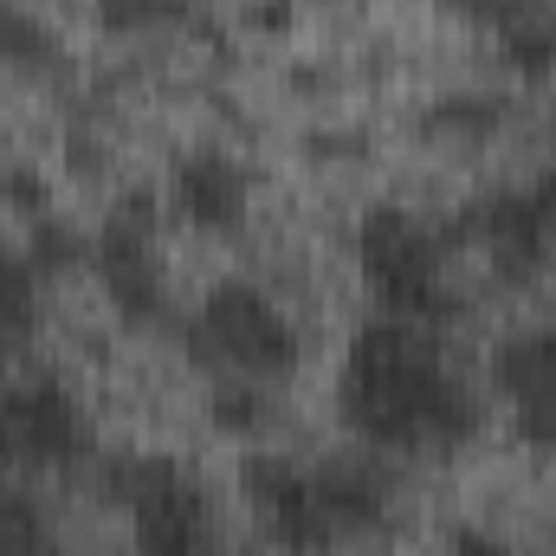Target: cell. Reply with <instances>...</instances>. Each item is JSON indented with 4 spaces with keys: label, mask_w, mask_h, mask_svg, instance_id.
<instances>
[{
    "label": "cell",
    "mask_w": 556,
    "mask_h": 556,
    "mask_svg": "<svg viewBox=\"0 0 556 556\" xmlns=\"http://www.w3.org/2000/svg\"><path fill=\"white\" fill-rule=\"evenodd\" d=\"M343 415L356 433L382 446H453L479 427L466 382L440 363L433 330L408 317H382L356 330V350L343 369Z\"/></svg>",
    "instance_id": "obj_1"
},
{
    "label": "cell",
    "mask_w": 556,
    "mask_h": 556,
    "mask_svg": "<svg viewBox=\"0 0 556 556\" xmlns=\"http://www.w3.org/2000/svg\"><path fill=\"white\" fill-rule=\"evenodd\" d=\"M356 253H363V273H369V285H376V298H382L389 317H408L420 330H440L459 311V298L440 278V240L427 233V220H415L408 207H369L363 227H356Z\"/></svg>",
    "instance_id": "obj_2"
},
{
    "label": "cell",
    "mask_w": 556,
    "mask_h": 556,
    "mask_svg": "<svg viewBox=\"0 0 556 556\" xmlns=\"http://www.w3.org/2000/svg\"><path fill=\"white\" fill-rule=\"evenodd\" d=\"M111 479H117V498H130V525H137L142 556L207 551V498L188 472H175L168 459H124Z\"/></svg>",
    "instance_id": "obj_3"
},
{
    "label": "cell",
    "mask_w": 556,
    "mask_h": 556,
    "mask_svg": "<svg viewBox=\"0 0 556 556\" xmlns=\"http://www.w3.org/2000/svg\"><path fill=\"white\" fill-rule=\"evenodd\" d=\"M201 330L214 337V356H220V376L240 369V376H285L291 356H298V337L285 324L266 291L253 285H220L201 311Z\"/></svg>",
    "instance_id": "obj_4"
},
{
    "label": "cell",
    "mask_w": 556,
    "mask_h": 556,
    "mask_svg": "<svg viewBox=\"0 0 556 556\" xmlns=\"http://www.w3.org/2000/svg\"><path fill=\"white\" fill-rule=\"evenodd\" d=\"M240 479H247V498L260 505L266 531H273L285 551H324V544H337V531H330V518H324V505H317V485H311V472H304L298 459H285V453H253V459L240 466Z\"/></svg>",
    "instance_id": "obj_5"
},
{
    "label": "cell",
    "mask_w": 556,
    "mask_h": 556,
    "mask_svg": "<svg viewBox=\"0 0 556 556\" xmlns=\"http://www.w3.org/2000/svg\"><path fill=\"white\" fill-rule=\"evenodd\" d=\"M98 273H104V285H111V298H117L124 317H142L149 324V317L168 311V285H162L155 247H149V220L124 214V207L98 233Z\"/></svg>",
    "instance_id": "obj_6"
},
{
    "label": "cell",
    "mask_w": 556,
    "mask_h": 556,
    "mask_svg": "<svg viewBox=\"0 0 556 556\" xmlns=\"http://www.w3.org/2000/svg\"><path fill=\"white\" fill-rule=\"evenodd\" d=\"M498 382L518 402V420L531 440L556 446V330H525L511 343H498Z\"/></svg>",
    "instance_id": "obj_7"
},
{
    "label": "cell",
    "mask_w": 556,
    "mask_h": 556,
    "mask_svg": "<svg viewBox=\"0 0 556 556\" xmlns=\"http://www.w3.org/2000/svg\"><path fill=\"white\" fill-rule=\"evenodd\" d=\"M472 233L485 240V253H492V266L505 278H525L538 273V260H544V247H551V220H544V207H538V194L525 188V194H498V201H485L479 214H472Z\"/></svg>",
    "instance_id": "obj_8"
},
{
    "label": "cell",
    "mask_w": 556,
    "mask_h": 556,
    "mask_svg": "<svg viewBox=\"0 0 556 556\" xmlns=\"http://www.w3.org/2000/svg\"><path fill=\"white\" fill-rule=\"evenodd\" d=\"M175 207L201 227H233L247 214V168L233 155H214V149L188 155L175 168Z\"/></svg>",
    "instance_id": "obj_9"
},
{
    "label": "cell",
    "mask_w": 556,
    "mask_h": 556,
    "mask_svg": "<svg viewBox=\"0 0 556 556\" xmlns=\"http://www.w3.org/2000/svg\"><path fill=\"white\" fill-rule=\"evenodd\" d=\"M20 408H26V453H33V466H65V459H78L91 446V420H85V408L59 382L20 389Z\"/></svg>",
    "instance_id": "obj_10"
},
{
    "label": "cell",
    "mask_w": 556,
    "mask_h": 556,
    "mask_svg": "<svg viewBox=\"0 0 556 556\" xmlns=\"http://www.w3.org/2000/svg\"><path fill=\"white\" fill-rule=\"evenodd\" d=\"M311 485H317V505H324V518H330L337 538L376 531V525L389 518V492H382L376 472H363V466H317Z\"/></svg>",
    "instance_id": "obj_11"
},
{
    "label": "cell",
    "mask_w": 556,
    "mask_h": 556,
    "mask_svg": "<svg viewBox=\"0 0 556 556\" xmlns=\"http://www.w3.org/2000/svg\"><path fill=\"white\" fill-rule=\"evenodd\" d=\"M39 317V266L26 253H0V350H20Z\"/></svg>",
    "instance_id": "obj_12"
},
{
    "label": "cell",
    "mask_w": 556,
    "mask_h": 556,
    "mask_svg": "<svg viewBox=\"0 0 556 556\" xmlns=\"http://www.w3.org/2000/svg\"><path fill=\"white\" fill-rule=\"evenodd\" d=\"M0 556H59L39 498L20 485H0Z\"/></svg>",
    "instance_id": "obj_13"
},
{
    "label": "cell",
    "mask_w": 556,
    "mask_h": 556,
    "mask_svg": "<svg viewBox=\"0 0 556 556\" xmlns=\"http://www.w3.org/2000/svg\"><path fill=\"white\" fill-rule=\"evenodd\" d=\"M0 52H7L20 72H52V65H59V39H52V26H46L39 13H20V7L0 13Z\"/></svg>",
    "instance_id": "obj_14"
},
{
    "label": "cell",
    "mask_w": 556,
    "mask_h": 556,
    "mask_svg": "<svg viewBox=\"0 0 556 556\" xmlns=\"http://www.w3.org/2000/svg\"><path fill=\"white\" fill-rule=\"evenodd\" d=\"M26 260L39 266V273H65V266H78L85 260V247H78V233L72 227H59V220H33V240H26Z\"/></svg>",
    "instance_id": "obj_15"
},
{
    "label": "cell",
    "mask_w": 556,
    "mask_h": 556,
    "mask_svg": "<svg viewBox=\"0 0 556 556\" xmlns=\"http://www.w3.org/2000/svg\"><path fill=\"white\" fill-rule=\"evenodd\" d=\"M214 420L227 427V433H247V427H260L266 420V395L253 389V382H214Z\"/></svg>",
    "instance_id": "obj_16"
},
{
    "label": "cell",
    "mask_w": 556,
    "mask_h": 556,
    "mask_svg": "<svg viewBox=\"0 0 556 556\" xmlns=\"http://www.w3.org/2000/svg\"><path fill=\"white\" fill-rule=\"evenodd\" d=\"M0 466H33V453H26V408H20V389H0Z\"/></svg>",
    "instance_id": "obj_17"
},
{
    "label": "cell",
    "mask_w": 556,
    "mask_h": 556,
    "mask_svg": "<svg viewBox=\"0 0 556 556\" xmlns=\"http://www.w3.org/2000/svg\"><path fill=\"white\" fill-rule=\"evenodd\" d=\"M175 0H98V13L111 20V26H149V20H162Z\"/></svg>",
    "instance_id": "obj_18"
},
{
    "label": "cell",
    "mask_w": 556,
    "mask_h": 556,
    "mask_svg": "<svg viewBox=\"0 0 556 556\" xmlns=\"http://www.w3.org/2000/svg\"><path fill=\"white\" fill-rule=\"evenodd\" d=\"M0 188H7V201H13V207H26V214H39V207H46V188L33 181V168H13Z\"/></svg>",
    "instance_id": "obj_19"
},
{
    "label": "cell",
    "mask_w": 556,
    "mask_h": 556,
    "mask_svg": "<svg viewBox=\"0 0 556 556\" xmlns=\"http://www.w3.org/2000/svg\"><path fill=\"white\" fill-rule=\"evenodd\" d=\"M453 556H511V551H505L492 531H459V538H453Z\"/></svg>",
    "instance_id": "obj_20"
},
{
    "label": "cell",
    "mask_w": 556,
    "mask_h": 556,
    "mask_svg": "<svg viewBox=\"0 0 556 556\" xmlns=\"http://www.w3.org/2000/svg\"><path fill=\"white\" fill-rule=\"evenodd\" d=\"M531 194H538V207H544V220L556 227V168L544 175V181H538V188H531Z\"/></svg>",
    "instance_id": "obj_21"
}]
</instances>
